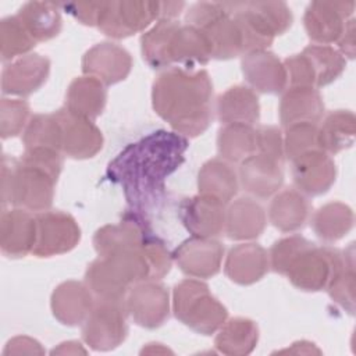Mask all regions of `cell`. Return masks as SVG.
Returning <instances> with one entry per match:
<instances>
[{
  "instance_id": "60d3db41",
  "label": "cell",
  "mask_w": 356,
  "mask_h": 356,
  "mask_svg": "<svg viewBox=\"0 0 356 356\" xmlns=\"http://www.w3.org/2000/svg\"><path fill=\"white\" fill-rule=\"evenodd\" d=\"M31 108L22 99L3 97L0 103V135L3 139L14 138L25 131Z\"/></svg>"
},
{
  "instance_id": "e575fe53",
  "label": "cell",
  "mask_w": 356,
  "mask_h": 356,
  "mask_svg": "<svg viewBox=\"0 0 356 356\" xmlns=\"http://www.w3.org/2000/svg\"><path fill=\"white\" fill-rule=\"evenodd\" d=\"M355 114L349 110H335L325 115L318 127V149L335 154L353 145L355 140Z\"/></svg>"
},
{
  "instance_id": "4fadbf2b",
  "label": "cell",
  "mask_w": 356,
  "mask_h": 356,
  "mask_svg": "<svg viewBox=\"0 0 356 356\" xmlns=\"http://www.w3.org/2000/svg\"><path fill=\"white\" fill-rule=\"evenodd\" d=\"M54 115L61 128V152L72 159H90L103 147L102 131L92 120L72 113L65 106Z\"/></svg>"
},
{
  "instance_id": "7a4b0ae2",
  "label": "cell",
  "mask_w": 356,
  "mask_h": 356,
  "mask_svg": "<svg viewBox=\"0 0 356 356\" xmlns=\"http://www.w3.org/2000/svg\"><path fill=\"white\" fill-rule=\"evenodd\" d=\"M213 83L204 70L189 71L171 67L153 82L154 111L170 124L174 132L195 138L202 135L213 120Z\"/></svg>"
},
{
  "instance_id": "e0dca14e",
  "label": "cell",
  "mask_w": 356,
  "mask_h": 356,
  "mask_svg": "<svg viewBox=\"0 0 356 356\" xmlns=\"http://www.w3.org/2000/svg\"><path fill=\"white\" fill-rule=\"evenodd\" d=\"M355 3L343 1H313L306 8L303 22L307 36L316 44L338 42L348 17L353 13Z\"/></svg>"
},
{
  "instance_id": "484cf974",
  "label": "cell",
  "mask_w": 356,
  "mask_h": 356,
  "mask_svg": "<svg viewBox=\"0 0 356 356\" xmlns=\"http://www.w3.org/2000/svg\"><path fill=\"white\" fill-rule=\"evenodd\" d=\"M267 224L263 206L250 197H239L225 211V235L232 241H250L261 235Z\"/></svg>"
},
{
  "instance_id": "9a60e30c",
  "label": "cell",
  "mask_w": 356,
  "mask_h": 356,
  "mask_svg": "<svg viewBox=\"0 0 356 356\" xmlns=\"http://www.w3.org/2000/svg\"><path fill=\"white\" fill-rule=\"evenodd\" d=\"M227 204L213 196L199 193L184 199L179 220L192 236L216 238L224 232Z\"/></svg>"
},
{
  "instance_id": "7402d4cb",
  "label": "cell",
  "mask_w": 356,
  "mask_h": 356,
  "mask_svg": "<svg viewBox=\"0 0 356 356\" xmlns=\"http://www.w3.org/2000/svg\"><path fill=\"white\" fill-rule=\"evenodd\" d=\"M241 67L245 79L257 92L275 95L286 86L288 76L284 63L267 49L243 54Z\"/></svg>"
},
{
  "instance_id": "7dc6e473",
  "label": "cell",
  "mask_w": 356,
  "mask_h": 356,
  "mask_svg": "<svg viewBox=\"0 0 356 356\" xmlns=\"http://www.w3.org/2000/svg\"><path fill=\"white\" fill-rule=\"evenodd\" d=\"M4 355H43L44 349L42 348V345L26 335H18L11 338L4 350Z\"/></svg>"
},
{
  "instance_id": "6da1fadb",
  "label": "cell",
  "mask_w": 356,
  "mask_h": 356,
  "mask_svg": "<svg viewBox=\"0 0 356 356\" xmlns=\"http://www.w3.org/2000/svg\"><path fill=\"white\" fill-rule=\"evenodd\" d=\"M188 138L154 131L129 143L107 167L110 181L122 186L134 214L143 218L163 199L165 179L184 163Z\"/></svg>"
},
{
  "instance_id": "4dcf8cb0",
  "label": "cell",
  "mask_w": 356,
  "mask_h": 356,
  "mask_svg": "<svg viewBox=\"0 0 356 356\" xmlns=\"http://www.w3.org/2000/svg\"><path fill=\"white\" fill-rule=\"evenodd\" d=\"M106 102V85L89 75L75 78L65 93V107L89 120H95L103 113Z\"/></svg>"
},
{
  "instance_id": "b9f144b4",
  "label": "cell",
  "mask_w": 356,
  "mask_h": 356,
  "mask_svg": "<svg viewBox=\"0 0 356 356\" xmlns=\"http://www.w3.org/2000/svg\"><path fill=\"white\" fill-rule=\"evenodd\" d=\"M318 124L299 122L286 127L284 136L285 159L293 160L302 153L318 149Z\"/></svg>"
},
{
  "instance_id": "f1b7e54d",
  "label": "cell",
  "mask_w": 356,
  "mask_h": 356,
  "mask_svg": "<svg viewBox=\"0 0 356 356\" xmlns=\"http://www.w3.org/2000/svg\"><path fill=\"white\" fill-rule=\"evenodd\" d=\"M312 213L310 202L298 189L278 192L268 207L270 222L281 232H293L305 227Z\"/></svg>"
},
{
  "instance_id": "ee69618b",
  "label": "cell",
  "mask_w": 356,
  "mask_h": 356,
  "mask_svg": "<svg viewBox=\"0 0 356 356\" xmlns=\"http://www.w3.org/2000/svg\"><path fill=\"white\" fill-rule=\"evenodd\" d=\"M142 250L150 267L152 280L159 281L170 273L172 264V253L168 252L165 243L160 238L147 232L142 243Z\"/></svg>"
},
{
  "instance_id": "ab89813d",
  "label": "cell",
  "mask_w": 356,
  "mask_h": 356,
  "mask_svg": "<svg viewBox=\"0 0 356 356\" xmlns=\"http://www.w3.org/2000/svg\"><path fill=\"white\" fill-rule=\"evenodd\" d=\"M22 134L25 149L50 147L61 152V128L54 113L31 117Z\"/></svg>"
},
{
  "instance_id": "603a6c76",
  "label": "cell",
  "mask_w": 356,
  "mask_h": 356,
  "mask_svg": "<svg viewBox=\"0 0 356 356\" xmlns=\"http://www.w3.org/2000/svg\"><path fill=\"white\" fill-rule=\"evenodd\" d=\"M95 302L96 298L85 282L70 280L54 288L50 307L61 324L75 327L86 320Z\"/></svg>"
},
{
  "instance_id": "ba28073f",
  "label": "cell",
  "mask_w": 356,
  "mask_h": 356,
  "mask_svg": "<svg viewBox=\"0 0 356 356\" xmlns=\"http://www.w3.org/2000/svg\"><path fill=\"white\" fill-rule=\"evenodd\" d=\"M346 58L330 44H310L302 53L286 57V70L291 86L321 88L334 82L345 70Z\"/></svg>"
},
{
  "instance_id": "8992f818",
  "label": "cell",
  "mask_w": 356,
  "mask_h": 356,
  "mask_svg": "<svg viewBox=\"0 0 356 356\" xmlns=\"http://www.w3.org/2000/svg\"><path fill=\"white\" fill-rule=\"evenodd\" d=\"M185 24L199 28L204 33L211 58L228 60L245 53L241 28L228 3H196L186 11Z\"/></svg>"
},
{
  "instance_id": "cb8c5ba5",
  "label": "cell",
  "mask_w": 356,
  "mask_h": 356,
  "mask_svg": "<svg viewBox=\"0 0 356 356\" xmlns=\"http://www.w3.org/2000/svg\"><path fill=\"white\" fill-rule=\"evenodd\" d=\"M270 268L267 250L259 243H239L234 246L224 263L225 275L235 284L252 285L260 281Z\"/></svg>"
},
{
  "instance_id": "52a82bcc",
  "label": "cell",
  "mask_w": 356,
  "mask_h": 356,
  "mask_svg": "<svg viewBox=\"0 0 356 356\" xmlns=\"http://www.w3.org/2000/svg\"><path fill=\"white\" fill-rule=\"evenodd\" d=\"M349 260H353V252L348 254L330 246H316L307 241L289 260L284 275L298 289L317 292L325 289L332 275Z\"/></svg>"
},
{
  "instance_id": "8d00e7d4",
  "label": "cell",
  "mask_w": 356,
  "mask_h": 356,
  "mask_svg": "<svg viewBox=\"0 0 356 356\" xmlns=\"http://www.w3.org/2000/svg\"><path fill=\"white\" fill-rule=\"evenodd\" d=\"M314 234L324 242H337L353 227V211L342 202L321 206L310 220Z\"/></svg>"
},
{
  "instance_id": "2e32d148",
  "label": "cell",
  "mask_w": 356,
  "mask_h": 356,
  "mask_svg": "<svg viewBox=\"0 0 356 356\" xmlns=\"http://www.w3.org/2000/svg\"><path fill=\"white\" fill-rule=\"evenodd\" d=\"M291 161L293 184L303 195L318 196L334 185L337 167L328 153L313 149L299 154Z\"/></svg>"
},
{
  "instance_id": "5bb4252c",
  "label": "cell",
  "mask_w": 356,
  "mask_h": 356,
  "mask_svg": "<svg viewBox=\"0 0 356 356\" xmlns=\"http://www.w3.org/2000/svg\"><path fill=\"white\" fill-rule=\"evenodd\" d=\"M222 256L224 246L217 239L192 236L172 252V261L185 275L204 280L220 271Z\"/></svg>"
},
{
  "instance_id": "f546056e",
  "label": "cell",
  "mask_w": 356,
  "mask_h": 356,
  "mask_svg": "<svg viewBox=\"0 0 356 356\" xmlns=\"http://www.w3.org/2000/svg\"><path fill=\"white\" fill-rule=\"evenodd\" d=\"M211 58V50L204 33L192 25L178 24L168 44V61L186 67L206 64Z\"/></svg>"
},
{
  "instance_id": "ac0fdd59",
  "label": "cell",
  "mask_w": 356,
  "mask_h": 356,
  "mask_svg": "<svg viewBox=\"0 0 356 356\" xmlns=\"http://www.w3.org/2000/svg\"><path fill=\"white\" fill-rule=\"evenodd\" d=\"M132 68V57L117 43L102 42L92 46L82 57L83 75L93 76L106 86L124 81Z\"/></svg>"
},
{
  "instance_id": "bcb514c9",
  "label": "cell",
  "mask_w": 356,
  "mask_h": 356,
  "mask_svg": "<svg viewBox=\"0 0 356 356\" xmlns=\"http://www.w3.org/2000/svg\"><path fill=\"white\" fill-rule=\"evenodd\" d=\"M68 14H71L75 19H78L81 24L85 25H96L100 19L104 1H97V3H71V4H64L63 6Z\"/></svg>"
},
{
  "instance_id": "f35d334b",
  "label": "cell",
  "mask_w": 356,
  "mask_h": 356,
  "mask_svg": "<svg viewBox=\"0 0 356 356\" xmlns=\"http://www.w3.org/2000/svg\"><path fill=\"white\" fill-rule=\"evenodd\" d=\"M36 42L17 15L6 17L0 22V54L3 61H14L29 54Z\"/></svg>"
},
{
  "instance_id": "c3c4849f",
  "label": "cell",
  "mask_w": 356,
  "mask_h": 356,
  "mask_svg": "<svg viewBox=\"0 0 356 356\" xmlns=\"http://www.w3.org/2000/svg\"><path fill=\"white\" fill-rule=\"evenodd\" d=\"M355 21L349 19L343 28V32L341 38L338 39V47L339 53L345 57L348 56L349 58L355 57Z\"/></svg>"
},
{
  "instance_id": "44dd1931",
  "label": "cell",
  "mask_w": 356,
  "mask_h": 356,
  "mask_svg": "<svg viewBox=\"0 0 356 356\" xmlns=\"http://www.w3.org/2000/svg\"><path fill=\"white\" fill-rule=\"evenodd\" d=\"M36 242V217L24 209L4 210L0 218V248L10 259L32 253Z\"/></svg>"
},
{
  "instance_id": "74e56055",
  "label": "cell",
  "mask_w": 356,
  "mask_h": 356,
  "mask_svg": "<svg viewBox=\"0 0 356 356\" xmlns=\"http://www.w3.org/2000/svg\"><path fill=\"white\" fill-rule=\"evenodd\" d=\"M179 22L175 19H157V22L142 35V56L152 68H171L168 61V44Z\"/></svg>"
},
{
  "instance_id": "3957f363",
  "label": "cell",
  "mask_w": 356,
  "mask_h": 356,
  "mask_svg": "<svg viewBox=\"0 0 356 356\" xmlns=\"http://www.w3.org/2000/svg\"><path fill=\"white\" fill-rule=\"evenodd\" d=\"M147 280H152V275L142 245L135 249L99 256L88 266L85 273V284L96 299L125 300L128 291L135 284Z\"/></svg>"
},
{
  "instance_id": "d6986e66",
  "label": "cell",
  "mask_w": 356,
  "mask_h": 356,
  "mask_svg": "<svg viewBox=\"0 0 356 356\" xmlns=\"http://www.w3.org/2000/svg\"><path fill=\"white\" fill-rule=\"evenodd\" d=\"M50 74V60L42 54L22 56L1 71V90L11 96H29L40 89Z\"/></svg>"
},
{
  "instance_id": "83f0119b",
  "label": "cell",
  "mask_w": 356,
  "mask_h": 356,
  "mask_svg": "<svg viewBox=\"0 0 356 356\" xmlns=\"http://www.w3.org/2000/svg\"><path fill=\"white\" fill-rule=\"evenodd\" d=\"M216 114L222 124L253 125L260 118L259 97L252 88L243 85L231 86L218 96Z\"/></svg>"
},
{
  "instance_id": "836d02e7",
  "label": "cell",
  "mask_w": 356,
  "mask_h": 356,
  "mask_svg": "<svg viewBox=\"0 0 356 356\" xmlns=\"http://www.w3.org/2000/svg\"><path fill=\"white\" fill-rule=\"evenodd\" d=\"M17 17L26 28L33 40L47 42L56 38L63 26V19L56 4L44 1L25 3L17 13Z\"/></svg>"
},
{
  "instance_id": "5b68a950",
  "label": "cell",
  "mask_w": 356,
  "mask_h": 356,
  "mask_svg": "<svg viewBox=\"0 0 356 356\" xmlns=\"http://www.w3.org/2000/svg\"><path fill=\"white\" fill-rule=\"evenodd\" d=\"M172 312L175 317L202 335H211L225 323L227 309L199 278H188L174 286Z\"/></svg>"
},
{
  "instance_id": "4316f807",
  "label": "cell",
  "mask_w": 356,
  "mask_h": 356,
  "mask_svg": "<svg viewBox=\"0 0 356 356\" xmlns=\"http://www.w3.org/2000/svg\"><path fill=\"white\" fill-rule=\"evenodd\" d=\"M146 235V222L142 217L132 213V217L118 224H107L99 228L93 236V246L99 256H107L139 248Z\"/></svg>"
},
{
  "instance_id": "8fae6325",
  "label": "cell",
  "mask_w": 356,
  "mask_h": 356,
  "mask_svg": "<svg viewBox=\"0 0 356 356\" xmlns=\"http://www.w3.org/2000/svg\"><path fill=\"white\" fill-rule=\"evenodd\" d=\"M36 242L32 254L51 257L72 250L81 239L76 220L64 211H42L36 216Z\"/></svg>"
},
{
  "instance_id": "1f68e13d",
  "label": "cell",
  "mask_w": 356,
  "mask_h": 356,
  "mask_svg": "<svg viewBox=\"0 0 356 356\" xmlns=\"http://www.w3.org/2000/svg\"><path fill=\"white\" fill-rule=\"evenodd\" d=\"M197 188L199 193L213 196L228 204L238 192L239 178L228 161L211 159L199 170Z\"/></svg>"
},
{
  "instance_id": "d590c367",
  "label": "cell",
  "mask_w": 356,
  "mask_h": 356,
  "mask_svg": "<svg viewBox=\"0 0 356 356\" xmlns=\"http://www.w3.org/2000/svg\"><path fill=\"white\" fill-rule=\"evenodd\" d=\"M217 150L228 163L243 161L257 152L256 129L248 124H224L217 134Z\"/></svg>"
},
{
  "instance_id": "9c48e42d",
  "label": "cell",
  "mask_w": 356,
  "mask_h": 356,
  "mask_svg": "<svg viewBox=\"0 0 356 356\" xmlns=\"http://www.w3.org/2000/svg\"><path fill=\"white\" fill-rule=\"evenodd\" d=\"M125 300L96 299L93 309L82 323V339L93 350H111L128 335Z\"/></svg>"
},
{
  "instance_id": "7c38bea8",
  "label": "cell",
  "mask_w": 356,
  "mask_h": 356,
  "mask_svg": "<svg viewBox=\"0 0 356 356\" xmlns=\"http://www.w3.org/2000/svg\"><path fill=\"white\" fill-rule=\"evenodd\" d=\"M125 307L139 327L157 328L165 323L170 314L168 291L154 280L138 282L128 291Z\"/></svg>"
},
{
  "instance_id": "f6af8a7d",
  "label": "cell",
  "mask_w": 356,
  "mask_h": 356,
  "mask_svg": "<svg viewBox=\"0 0 356 356\" xmlns=\"http://www.w3.org/2000/svg\"><path fill=\"white\" fill-rule=\"evenodd\" d=\"M256 146L259 153L267 154L281 163L285 160L284 136L278 127L261 125L256 129Z\"/></svg>"
},
{
  "instance_id": "d6a6232c",
  "label": "cell",
  "mask_w": 356,
  "mask_h": 356,
  "mask_svg": "<svg viewBox=\"0 0 356 356\" xmlns=\"http://www.w3.org/2000/svg\"><path fill=\"white\" fill-rule=\"evenodd\" d=\"M259 341L257 324L245 317H234L225 320L218 328L214 346L220 353L231 356H242L250 353Z\"/></svg>"
},
{
  "instance_id": "d4e9b609",
  "label": "cell",
  "mask_w": 356,
  "mask_h": 356,
  "mask_svg": "<svg viewBox=\"0 0 356 356\" xmlns=\"http://www.w3.org/2000/svg\"><path fill=\"white\" fill-rule=\"evenodd\" d=\"M324 115V102L318 89L291 86L280 102V121L282 127L299 122L318 124Z\"/></svg>"
},
{
  "instance_id": "681fc988",
  "label": "cell",
  "mask_w": 356,
  "mask_h": 356,
  "mask_svg": "<svg viewBox=\"0 0 356 356\" xmlns=\"http://www.w3.org/2000/svg\"><path fill=\"white\" fill-rule=\"evenodd\" d=\"M78 355V353H86V349L82 348L81 342L78 341H67L60 343L57 348L51 350V355Z\"/></svg>"
},
{
  "instance_id": "7bdbcfd3",
  "label": "cell",
  "mask_w": 356,
  "mask_h": 356,
  "mask_svg": "<svg viewBox=\"0 0 356 356\" xmlns=\"http://www.w3.org/2000/svg\"><path fill=\"white\" fill-rule=\"evenodd\" d=\"M330 298L349 314L355 312V268L353 260L346 261L331 278L327 288Z\"/></svg>"
},
{
  "instance_id": "ffe728a7",
  "label": "cell",
  "mask_w": 356,
  "mask_h": 356,
  "mask_svg": "<svg viewBox=\"0 0 356 356\" xmlns=\"http://www.w3.org/2000/svg\"><path fill=\"white\" fill-rule=\"evenodd\" d=\"M238 178L248 193L267 199L275 195L284 182L282 163L267 154L254 153L241 161Z\"/></svg>"
},
{
  "instance_id": "277c9868",
  "label": "cell",
  "mask_w": 356,
  "mask_h": 356,
  "mask_svg": "<svg viewBox=\"0 0 356 356\" xmlns=\"http://www.w3.org/2000/svg\"><path fill=\"white\" fill-rule=\"evenodd\" d=\"M57 178L36 164L7 154L1 160V200L3 204L28 210L47 211L53 203Z\"/></svg>"
},
{
  "instance_id": "30bf717a",
  "label": "cell",
  "mask_w": 356,
  "mask_h": 356,
  "mask_svg": "<svg viewBox=\"0 0 356 356\" xmlns=\"http://www.w3.org/2000/svg\"><path fill=\"white\" fill-rule=\"evenodd\" d=\"M160 17L159 1H104L97 28L114 39L128 38Z\"/></svg>"
}]
</instances>
